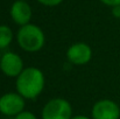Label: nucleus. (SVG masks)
<instances>
[{
  "label": "nucleus",
  "instance_id": "1",
  "mask_svg": "<svg viewBox=\"0 0 120 119\" xmlns=\"http://www.w3.org/2000/svg\"><path fill=\"white\" fill-rule=\"evenodd\" d=\"M45 86V77L43 71L36 67L25 68L15 78V90L26 100L36 99Z\"/></svg>",
  "mask_w": 120,
  "mask_h": 119
},
{
  "label": "nucleus",
  "instance_id": "2",
  "mask_svg": "<svg viewBox=\"0 0 120 119\" xmlns=\"http://www.w3.org/2000/svg\"><path fill=\"white\" fill-rule=\"evenodd\" d=\"M18 46L26 53H38L45 44V35L38 25L21 26L15 35Z\"/></svg>",
  "mask_w": 120,
  "mask_h": 119
},
{
  "label": "nucleus",
  "instance_id": "3",
  "mask_svg": "<svg viewBox=\"0 0 120 119\" xmlns=\"http://www.w3.org/2000/svg\"><path fill=\"white\" fill-rule=\"evenodd\" d=\"M72 106L65 98L56 97L48 100L41 111V119H71Z\"/></svg>",
  "mask_w": 120,
  "mask_h": 119
},
{
  "label": "nucleus",
  "instance_id": "4",
  "mask_svg": "<svg viewBox=\"0 0 120 119\" xmlns=\"http://www.w3.org/2000/svg\"><path fill=\"white\" fill-rule=\"evenodd\" d=\"M26 107V99L15 92H6L0 96V113L6 117H16Z\"/></svg>",
  "mask_w": 120,
  "mask_h": 119
},
{
  "label": "nucleus",
  "instance_id": "5",
  "mask_svg": "<svg viewBox=\"0 0 120 119\" xmlns=\"http://www.w3.org/2000/svg\"><path fill=\"white\" fill-rule=\"evenodd\" d=\"M25 69V63L22 57L14 51H5L1 55L0 60V70L1 73L11 78H16Z\"/></svg>",
  "mask_w": 120,
  "mask_h": 119
},
{
  "label": "nucleus",
  "instance_id": "6",
  "mask_svg": "<svg viewBox=\"0 0 120 119\" xmlns=\"http://www.w3.org/2000/svg\"><path fill=\"white\" fill-rule=\"evenodd\" d=\"M92 119H120V106L112 99L97 100L91 109Z\"/></svg>",
  "mask_w": 120,
  "mask_h": 119
},
{
  "label": "nucleus",
  "instance_id": "7",
  "mask_svg": "<svg viewBox=\"0 0 120 119\" xmlns=\"http://www.w3.org/2000/svg\"><path fill=\"white\" fill-rule=\"evenodd\" d=\"M67 58L74 65H85L92 58V48L85 42L72 43L67 50Z\"/></svg>",
  "mask_w": 120,
  "mask_h": 119
},
{
  "label": "nucleus",
  "instance_id": "8",
  "mask_svg": "<svg viewBox=\"0 0 120 119\" xmlns=\"http://www.w3.org/2000/svg\"><path fill=\"white\" fill-rule=\"evenodd\" d=\"M9 14H11L12 20L16 25H19L20 27L30 23L32 8H30V6L27 1H22V0L14 1L13 5L11 6Z\"/></svg>",
  "mask_w": 120,
  "mask_h": 119
},
{
  "label": "nucleus",
  "instance_id": "9",
  "mask_svg": "<svg viewBox=\"0 0 120 119\" xmlns=\"http://www.w3.org/2000/svg\"><path fill=\"white\" fill-rule=\"evenodd\" d=\"M14 40V33L7 25H0V50L7 49Z\"/></svg>",
  "mask_w": 120,
  "mask_h": 119
},
{
  "label": "nucleus",
  "instance_id": "10",
  "mask_svg": "<svg viewBox=\"0 0 120 119\" xmlns=\"http://www.w3.org/2000/svg\"><path fill=\"white\" fill-rule=\"evenodd\" d=\"M14 119H39V118L36 117L35 113L25 110V111H22L20 115H18L16 117H14Z\"/></svg>",
  "mask_w": 120,
  "mask_h": 119
},
{
  "label": "nucleus",
  "instance_id": "11",
  "mask_svg": "<svg viewBox=\"0 0 120 119\" xmlns=\"http://www.w3.org/2000/svg\"><path fill=\"white\" fill-rule=\"evenodd\" d=\"M40 4L44 5V6H49V7H54V6H57L60 5L63 0H38Z\"/></svg>",
  "mask_w": 120,
  "mask_h": 119
},
{
  "label": "nucleus",
  "instance_id": "12",
  "mask_svg": "<svg viewBox=\"0 0 120 119\" xmlns=\"http://www.w3.org/2000/svg\"><path fill=\"white\" fill-rule=\"evenodd\" d=\"M104 5L106 6H110V7H114V6H118L120 5V0H100Z\"/></svg>",
  "mask_w": 120,
  "mask_h": 119
},
{
  "label": "nucleus",
  "instance_id": "13",
  "mask_svg": "<svg viewBox=\"0 0 120 119\" xmlns=\"http://www.w3.org/2000/svg\"><path fill=\"white\" fill-rule=\"evenodd\" d=\"M113 9H112V13H113V15L116 16V18H120V5L118 6H114V7H112Z\"/></svg>",
  "mask_w": 120,
  "mask_h": 119
},
{
  "label": "nucleus",
  "instance_id": "14",
  "mask_svg": "<svg viewBox=\"0 0 120 119\" xmlns=\"http://www.w3.org/2000/svg\"><path fill=\"white\" fill-rule=\"evenodd\" d=\"M71 119H92L89 116H85V115H77V116H72Z\"/></svg>",
  "mask_w": 120,
  "mask_h": 119
},
{
  "label": "nucleus",
  "instance_id": "15",
  "mask_svg": "<svg viewBox=\"0 0 120 119\" xmlns=\"http://www.w3.org/2000/svg\"><path fill=\"white\" fill-rule=\"evenodd\" d=\"M0 51H1V50H0ZM1 55H2V54H1V53H0V60H1Z\"/></svg>",
  "mask_w": 120,
  "mask_h": 119
},
{
  "label": "nucleus",
  "instance_id": "16",
  "mask_svg": "<svg viewBox=\"0 0 120 119\" xmlns=\"http://www.w3.org/2000/svg\"><path fill=\"white\" fill-rule=\"evenodd\" d=\"M22 1H26V0H22Z\"/></svg>",
  "mask_w": 120,
  "mask_h": 119
}]
</instances>
